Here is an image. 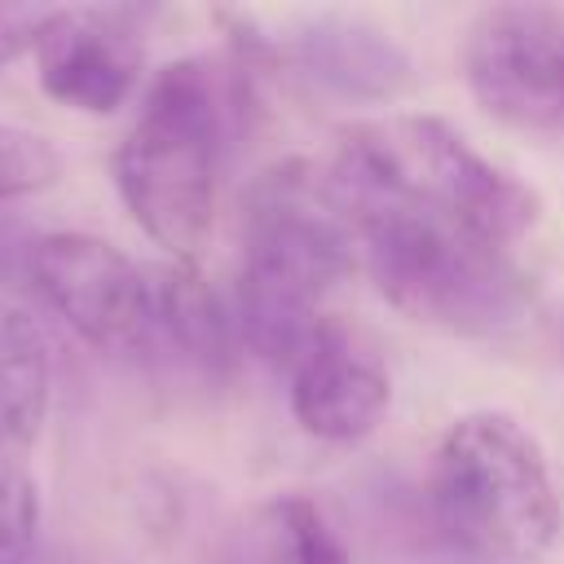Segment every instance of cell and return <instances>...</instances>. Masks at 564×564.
Wrapping results in <instances>:
<instances>
[{"instance_id": "6da1fadb", "label": "cell", "mask_w": 564, "mask_h": 564, "mask_svg": "<svg viewBox=\"0 0 564 564\" xmlns=\"http://www.w3.org/2000/svg\"><path fill=\"white\" fill-rule=\"evenodd\" d=\"M352 242L357 229L330 172L304 159L264 167L242 203V269L234 295L242 348L291 375L330 322L322 300L352 269Z\"/></svg>"}, {"instance_id": "7a4b0ae2", "label": "cell", "mask_w": 564, "mask_h": 564, "mask_svg": "<svg viewBox=\"0 0 564 564\" xmlns=\"http://www.w3.org/2000/svg\"><path fill=\"white\" fill-rule=\"evenodd\" d=\"M339 203L352 216L379 295L410 322L471 339L524 322L533 291L502 247L397 198L339 194Z\"/></svg>"}, {"instance_id": "3957f363", "label": "cell", "mask_w": 564, "mask_h": 564, "mask_svg": "<svg viewBox=\"0 0 564 564\" xmlns=\"http://www.w3.org/2000/svg\"><path fill=\"white\" fill-rule=\"evenodd\" d=\"M242 106L203 57L172 62L145 88L141 115L115 154V185L141 234L189 264L212 229L216 167Z\"/></svg>"}, {"instance_id": "277c9868", "label": "cell", "mask_w": 564, "mask_h": 564, "mask_svg": "<svg viewBox=\"0 0 564 564\" xmlns=\"http://www.w3.org/2000/svg\"><path fill=\"white\" fill-rule=\"evenodd\" d=\"M330 181L339 194H379L454 220L502 251L524 238L542 212L524 181L436 115H388L344 128Z\"/></svg>"}, {"instance_id": "5b68a950", "label": "cell", "mask_w": 564, "mask_h": 564, "mask_svg": "<svg viewBox=\"0 0 564 564\" xmlns=\"http://www.w3.org/2000/svg\"><path fill=\"white\" fill-rule=\"evenodd\" d=\"M427 502L441 538L476 564H524L560 533V498L542 445L498 410H471L445 427Z\"/></svg>"}, {"instance_id": "8992f818", "label": "cell", "mask_w": 564, "mask_h": 564, "mask_svg": "<svg viewBox=\"0 0 564 564\" xmlns=\"http://www.w3.org/2000/svg\"><path fill=\"white\" fill-rule=\"evenodd\" d=\"M471 97L502 123L564 137V9L498 4L463 40Z\"/></svg>"}, {"instance_id": "52a82bcc", "label": "cell", "mask_w": 564, "mask_h": 564, "mask_svg": "<svg viewBox=\"0 0 564 564\" xmlns=\"http://www.w3.org/2000/svg\"><path fill=\"white\" fill-rule=\"evenodd\" d=\"M44 300L97 348H132L150 335V273L97 234H48L26 260Z\"/></svg>"}, {"instance_id": "ba28073f", "label": "cell", "mask_w": 564, "mask_h": 564, "mask_svg": "<svg viewBox=\"0 0 564 564\" xmlns=\"http://www.w3.org/2000/svg\"><path fill=\"white\" fill-rule=\"evenodd\" d=\"M31 53L40 88L84 115H115L141 75V35L110 9H48Z\"/></svg>"}, {"instance_id": "9c48e42d", "label": "cell", "mask_w": 564, "mask_h": 564, "mask_svg": "<svg viewBox=\"0 0 564 564\" xmlns=\"http://www.w3.org/2000/svg\"><path fill=\"white\" fill-rule=\"evenodd\" d=\"M388 397L392 383L379 352L335 317L291 366V414L308 436L330 445L370 436L388 410Z\"/></svg>"}, {"instance_id": "30bf717a", "label": "cell", "mask_w": 564, "mask_h": 564, "mask_svg": "<svg viewBox=\"0 0 564 564\" xmlns=\"http://www.w3.org/2000/svg\"><path fill=\"white\" fill-rule=\"evenodd\" d=\"M269 48L282 53L317 88L361 106H388L414 84L405 48L357 13H308L286 26V35L269 40Z\"/></svg>"}, {"instance_id": "8fae6325", "label": "cell", "mask_w": 564, "mask_h": 564, "mask_svg": "<svg viewBox=\"0 0 564 564\" xmlns=\"http://www.w3.org/2000/svg\"><path fill=\"white\" fill-rule=\"evenodd\" d=\"M150 335H159L194 375L225 379L238 361L234 308L194 273V264H167L150 273Z\"/></svg>"}, {"instance_id": "7c38bea8", "label": "cell", "mask_w": 564, "mask_h": 564, "mask_svg": "<svg viewBox=\"0 0 564 564\" xmlns=\"http://www.w3.org/2000/svg\"><path fill=\"white\" fill-rule=\"evenodd\" d=\"M48 397L53 370L40 322L18 304H0V458L22 463L48 419Z\"/></svg>"}, {"instance_id": "4fadbf2b", "label": "cell", "mask_w": 564, "mask_h": 564, "mask_svg": "<svg viewBox=\"0 0 564 564\" xmlns=\"http://www.w3.org/2000/svg\"><path fill=\"white\" fill-rule=\"evenodd\" d=\"M269 560L273 564H352L344 538L322 507L304 494H286L269 507Z\"/></svg>"}, {"instance_id": "5bb4252c", "label": "cell", "mask_w": 564, "mask_h": 564, "mask_svg": "<svg viewBox=\"0 0 564 564\" xmlns=\"http://www.w3.org/2000/svg\"><path fill=\"white\" fill-rule=\"evenodd\" d=\"M40 533V494L18 458H0V564H31Z\"/></svg>"}, {"instance_id": "9a60e30c", "label": "cell", "mask_w": 564, "mask_h": 564, "mask_svg": "<svg viewBox=\"0 0 564 564\" xmlns=\"http://www.w3.org/2000/svg\"><path fill=\"white\" fill-rule=\"evenodd\" d=\"M57 172H62V159L40 132L0 123V203L48 189Z\"/></svg>"}, {"instance_id": "2e32d148", "label": "cell", "mask_w": 564, "mask_h": 564, "mask_svg": "<svg viewBox=\"0 0 564 564\" xmlns=\"http://www.w3.org/2000/svg\"><path fill=\"white\" fill-rule=\"evenodd\" d=\"M44 18H48V4H0V66H9L35 44V31Z\"/></svg>"}]
</instances>
